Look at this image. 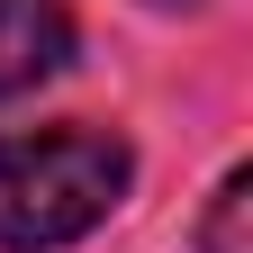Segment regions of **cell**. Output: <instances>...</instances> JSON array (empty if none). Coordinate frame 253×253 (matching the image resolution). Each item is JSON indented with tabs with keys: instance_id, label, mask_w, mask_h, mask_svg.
I'll return each mask as SVG.
<instances>
[{
	"instance_id": "1",
	"label": "cell",
	"mask_w": 253,
	"mask_h": 253,
	"mask_svg": "<svg viewBox=\"0 0 253 253\" xmlns=\"http://www.w3.org/2000/svg\"><path fill=\"white\" fill-rule=\"evenodd\" d=\"M126 181H136V145L109 126H37V136H0V244L9 253H54L109 226Z\"/></svg>"
},
{
	"instance_id": "2",
	"label": "cell",
	"mask_w": 253,
	"mask_h": 253,
	"mask_svg": "<svg viewBox=\"0 0 253 253\" xmlns=\"http://www.w3.org/2000/svg\"><path fill=\"white\" fill-rule=\"evenodd\" d=\"M73 63V9L63 0H0V100L54 82Z\"/></svg>"
},
{
	"instance_id": "3",
	"label": "cell",
	"mask_w": 253,
	"mask_h": 253,
	"mask_svg": "<svg viewBox=\"0 0 253 253\" xmlns=\"http://www.w3.org/2000/svg\"><path fill=\"white\" fill-rule=\"evenodd\" d=\"M199 253H253V163H235L226 181L208 190V217H199Z\"/></svg>"
}]
</instances>
